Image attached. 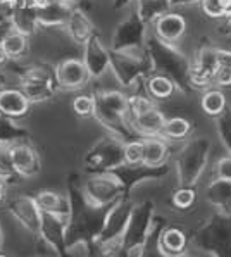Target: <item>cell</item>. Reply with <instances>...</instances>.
Masks as SVG:
<instances>
[{"label": "cell", "instance_id": "cell-10", "mask_svg": "<svg viewBox=\"0 0 231 257\" xmlns=\"http://www.w3.org/2000/svg\"><path fill=\"white\" fill-rule=\"evenodd\" d=\"M30 98L21 88H2L0 92V114L7 117H23L30 110Z\"/></svg>", "mask_w": 231, "mask_h": 257}, {"label": "cell", "instance_id": "cell-3", "mask_svg": "<svg viewBox=\"0 0 231 257\" xmlns=\"http://www.w3.org/2000/svg\"><path fill=\"white\" fill-rule=\"evenodd\" d=\"M67 230H69L67 219L50 214V212H43L37 236L43 243V247L49 248L52 254L57 257H69L67 254Z\"/></svg>", "mask_w": 231, "mask_h": 257}, {"label": "cell", "instance_id": "cell-34", "mask_svg": "<svg viewBox=\"0 0 231 257\" xmlns=\"http://www.w3.org/2000/svg\"><path fill=\"white\" fill-rule=\"evenodd\" d=\"M64 2L71 4V6H74V2H78V0H64Z\"/></svg>", "mask_w": 231, "mask_h": 257}, {"label": "cell", "instance_id": "cell-14", "mask_svg": "<svg viewBox=\"0 0 231 257\" xmlns=\"http://www.w3.org/2000/svg\"><path fill=\"white\" fill-rule=\"evenodd\" d=\"M186 30V19L180 14H164L155 21V33L164 42H176Z\"/></svg>", "mask_w": 231, "mask_h": 257}, {"label": "cell", "instance_id": "cell-36", "mask_svg": "<svg viewBox=\"0 0 231 257\" xmlns=\"http://www.w3.org/2000/svg\"><path fill=\"white\" fill-rule=\"evenodd\" d=\"M0 257H11V255H7V254H4V252H0Z\"/></svg>", "mask_w": 231, "mask_h": 257}, {"label": "cell", "instance_id": "cell-31", "mask_svg": "<svg viewBox=\"0 0 231 257\" xmlns=\"http://www.w3.org/2000/svg\"><path fill=\"white\" fill-rule=\"evenodd\" d=\"M4 247V230H2V224H0V252H2Z\"/></svg>", "mask_w": 231, "mask_h": 257}, {"label": "cell", "instance_id": "cell-22", "mask_svg": "<svg viewBox=\"0 0 231 257\" xmlns=\"http://www.w3.org/2000/svg\"><path fill=\"white\" fill-rule=\"evenodd\" d=\"M190 121L185 117H171L166 119L164 130H162V135H166L167 138H173V140H180L185 138L190 133Z\"/></svg>", "mask_w": 231, "mask_h": 257}, {"label": "cell", "instance_id": "cell-32", "mask_svg": "<svg viewBox=\"0 0 231 257\" xmlns=\"http://www.w3.org/2000/svg\"><path fill=\"white\" fill-rule=\"evenodd\" d=\"M174 4H190V2H197V0H173Z\"/></svg>", "mask_w": 231, "mask_h": 257}, {"label": "cell", "instance_id": "cell-17", "mask_svg": "<svg viewBox=\"0 0 231 257\" xmlns=\"http://www.w3.org/2000/svg\"><path fill=\"white\" fill-rule=\"evenodd\" d=\"M28 38H30L28 35L21 33V31H18V30L9 31V33L4 37L0 45L4 47L9 61H18V59H21L23 55L28 52V45H30Z\"/></svg>", "mask_w": 231, "mask_h": 257}, {"label": "cell", "instance_id": "cell-12", "mask_svg": "<svg viewBox=\"0 0 231 257\" xmlns=\"http://www.w3.org/2000/svg\"><path fill=\"white\" fill-rule=\"evenodd\" d=\"M64 28L67 35L71 37V40L78 43V45H85L93 37V25H91L90 18L83 11H79L78 7H73Z\"/></svg>", "mask_w": 231, "mask_h": 257}, {"label": "cell", "instance_id": "cell-4", "mask_svg": "<svg viewBox=\"0 0 231 257\" xmlns=\"http://www.w3.org/2000/svg\"><path fill=\"white\" fill-rule=\"evenodd\" d=\"M7 211L11 212V216L25 228L26 231L37 235L42 224V209L38 207L35 197L26 195V193H18V195L11 197L7 200Z\"/></svg>", "mask_w": 231, "mask_h": 257}, {"label": "cell", "instance_id": "cell-2", "mask_svg": "<svg viewBox=\"0 0 231 257\" xmlns=\"http://www.w3.org/2000/svg\"><path fill=\"white\" fill-rule=\"evenodd\" d=\"M19 83L31 104L49 100L59 88L57 80H55V71L49 73L43 66H31L30 69H26L19 76Z\"/></svg>", "mask_w": 231, "mask_h": 257}, {"label": "cell", "instance_id": "cell-5", "mask_svg": "<svg viewBox=\"0 0 231 257\" xmlns=\"http://www.w3.org/2000/svg\"><path fill=\"white\" fill-rule=\"evenodd\" d=\"M131 214H133V209H131L130 204H126L125 200H116V202L105 211L100 233H98V236H97V242L123 238V235H125L126 228H128V224H130Z\"/></svg>", "mask_w": 231, "mask_h": 257}, {"label": "cell", "instance_id": "cell-13", "mask_svg": "<svg viewBox=\"0 0 231 257\" xmlns=\"http://www.w3.org/2000/svg\"><path fill=\"white\" fill-rule=\"evenodd\" d=\"M74 6L67 2L61 4H49L38 9V25L40 28H59L66 26L67 19L71 16Z\"/></svg>", "mask_w": 231, "mask_h": 257}, {"label": "cell", "instance_id": "cell-23", "mask_svg": "<svg viewBox=\"0 0 231 257\" xmlns=\"http://www.w3.org/2000/svg\"><path fill=\"white\" fill-rule=\"evenodd\" d=\"M149 93L152 95L154 98L164 100V98H169L171 95L174 93V85H173V81L166 76H154L152 80L149 81Z\"/></svg>", "mask_w": 231, "mask_h": 257}, {"label": "cell", "instance_id": "cell-28", "mask_svg": "<svg viewBox=\"0 0 231 257\" xmlns=\"http://www.w3.org/2000/svg\"><path fill=\"white\" fill-rule=\"evenodd\" d=\"M195 200V192L192 188H181L174 193L173 197V204L176 205L178 209H188L190 205L193 204Z\"/></svg>", "mask_w": 231, "mask_h": 257}, {"label": "cell", "instance_id": "cell-16", "mask_svg": "<svg viewBox=\"0 0 231 257\" xmlns=\"http://www.w3.org/2000/svg\"><path fill=\"white\" fill-rule=\"evenodd\" d=\"M167 157V145L159 137H147L143 140V166L159 168Z\"/></svg>", "mask_w": 231, "mask_h": 257}, {"label": "cell", "instance_id": "cell-1", "mask_svg": "<svg viewBox=\"0 0 231 257\" xmlns=\"http://www.w3.org/2000/svg\"><path fill=\"white\" fill-rule=\"evenodd\" d=\"M123 185L116 178L114 173H100L93 175L83 183V193L91 207L95 209H107L116 200H119Z\"/></svg>", "mask_w": 231, "mask_h": 257}, {"label": "cell", "instance_id": "cell-26", "mask_svg": "<svg viewBox=\"0 0 231 257\" xmlns=\"http://www.w3.org/2000/svg\"><path fill=\"white\" fill-rule=\"evenodd\" d=\"M154 102L149 97H143V95H135V97H128V114L131 119L137 116H142L147 110L154 109Z\"/></svg>", "mask_w": 231, "mask_h": 257}, {"label": "cell", "instance_id": "cell-15", "mask_svg": "<svg viewBox=\"0 0 231 257\" xmlns=\"http://www.w3.org/2000/svg\"><path fill=\"white\" fill-rule=\"evenodd\" d=\"M133 126L145 137H157L159 133H162L166 124V116L161 112L157 107L147 110L142 116H137L131 119Z\"/></svg>", "mask_w": 231, "mask_h": 257}, {"label": "cell", "instance_id": "cell-33", "mask_svg": "<svg viewBox=\"0 0 231 257\" xmlns=\"http://www.w3.org/2000/svg\"><path fill=\"white\" fill-rule=\"evenodd\" d=\"M64 2V0H45V6H49V4H61Z\"/></svg>", "mask_w": 231, "mask_h": 257}, {"label": "cell", "instance_id": "cell-29", "mask_svg": "<svg viewBox=\"0 0 231 257\" xmlns=\"http://www.w3.org/2000/svg\"><path fill=\"white\" fill-rule=\"evenodd\" d=\"M6 193H7V185L4 181H0V204L6 202Z\"/></svg>", "mask_w": 231, "mask_h": 257}, {"label": "cell", "instance_id": "cell-11", "mask_svg": "<svg viewBox=\"0 0 231 257\" xmlns=\"http://www.w3.org/2000/svg\"><path fill=\"white\" fill-rule=\"evenodd\" d=\"M42 212L61 216L64 219H71V202L67 193H59L55 190H40L37 195H33Z\"/></svg>", "mask_w": 231, "mask_h": 257}, {"label": "cell", "instance_id": "cell-6", "mask_svg": "<svg viewBox=\"0 0 231 257\" xmlns=\"http://www.w3.org/2000/svg\"><path fill=\"white\" fill-rule=\"evenodd\" d=\"M119 164H125L123 149L119 150L118 145L109 140L98 142L85 156V168L90 173H95V175L107 173L109 169H112Z\"/></svg>", "mask_w": 231, "mask_h": 257}, {"label": "cell", "instance_id": "cell-19", "mask_svg": "<svg viewBox=\"0 0 231 257\" xmlns=\"http://www.w3.org/2000/svg\"><path fill=\"white\" fill-rule=\"evenodd\" d=\"M186 245V238L185 233L176 230V228H171V230H166L159 238V248H161L162 254L166 255H178L183 254Z\"/></svg>", "mask_w": 231, "mask_h": 257}, {"label": "cell", "instance_id": "cell-20", "mask_svg": "<svg viewBox=\"0 0 231 257\" xmlns=\"http://www.w3.org/2000/svg\"><path fill=\"white\" fill-rule=\"evenodd\" d=\"M202 109L205 110V114L209 116H219L226 107V97L219 90H209L207 93L202 95Z\"/></svg>", "mask_w": 231, "mask_h": 257}, {"label": "cell", "instance_id": "cell-7", "mask_svg": "<svg viewBox=\"0 0 231 257\" xmlns=\"http://www.w3.org/2000/svg\"><path fill=\"white\" fill-rule=\"evenodd\" d=\"M95 116L102 124L116 126L128 114V97L118 92H105L95 97Z\"/></svg>", "mask_w": 231, "mask_h": 257}, {"label": "cell", "instance_id": "cell-21", "mask_svg": "<svg viewBox=\"0 0 231 257\" xmlns=\"http://www.w3.org/2000/svg\"><path fill=\"white\" fill-rule=\"evenodd\" d=\"M11 147L13 145L0 144V181L9 183L13 180H18V173L14 169L13 164V154H11Z\"/></svg>", "mask_w": 231, "mask_h": 257}, {"label": "cell", "instance_id": "cell-24", "mask_svg": "<svg viewBox=\"0 0 231 257\" xmlns=\"http://www.w3.org/2000/svg\"><path fill=\"white\" fill-rule=\"evenodd\" d=\"M123 157L126 166H142L143 164V140L128 142L123 147Z\"/></svg>", "mask_w": 231, "mask_h": 257}, {"label": "cell", "instance_id": "cell-9", "mask_svg": "<svg viewBox=\"0 0 231 257\" xmlns=\"http://www.w3.org/2000/svg\"><path fill=\"white\" fill-rule=\"evenodd\" d=\"M11 154H13V164L19 178L23 180H30L40 175L42 171V159H40L38 152L26 142L16 144L11 147Z\"/></svg>", "mask_w": 231, "mask_h": 257}, {"label": "cell", "instance_id": "cell-37", "mask_svg": "<svg viewBox=\"0 0 231 257\" xmlns=\"http://www.w3.org/2000/svg\"><path fill=\"white\" fill-rule=\"evenodd\" d=\"M2 88H4V86H2V81H0V92H2Z\"/></svg>", "mask_w": 231, "mask_h": 257}, {"label": "cell", "instance_id": "cell-25", "mask_svg": "<svg viewBox=\"0 0 231 257\" xmlns=\"http://www.w3.org/2000/svg\"><path fill=\"white\" fill-rule=\"evenodd\" d=\"M95 97L93 95H78L73 100L71 107H73L74 114L79 117H90L95 116Z\"/></svg>", "mask_w": 231, "mask_h": 257}, {"label": "cell", "instance_id": "cell-30", "mask_svg": "<svg viewBox=\"0 0 231 257\" xmlns=\"http://www.w3.org/2000/svg\"><path fill=\"white\" fill-rule=\"evenodd\" d=\"M7 61H9V57H7L6 50H4V47L0 45V68H2L4 64H7Z\"/></svg>", "mask_w": 231, "mask_h": 257}, {"label": "cell", "instance_id": "cell-35", "mask_svg": "<svg viewBox=\"0 0 231 257\" xmlns=\"http://www.w3.org/2000/svg\"><path fill=\"white\" fill-rule=\"evenodd\" d=\"M173 257H188V255H185V254H178V255H173Z\"/></svg>", "mask_w": 231, "mask_h": 257}, {"label": "cell", "instance_id": "cell-18", "mask_svg": "<svg viewBox=\"0 0 231 257\" xmlns=\"http://www.w3.org/2000/svg\"><path fill=\"white\" fill-rule=\"evenodd\" d=\"M28 138V132L23 126H19L13 117H7L0 114V144L16 145L21 144Z\"/></svg>", "mask_w": 231, "mask_h": 257}, {"label": "cell", "instance_id": "cell-39", "mask_svg": "<svg viewBox=\"0 0 231 257\" xmlns=\"http://www.w3.org/2000/svg\"><path fill=\"white\" fill-rule=\"evenodd\" d=\"M229 55H231V52H229Z\"/></svg>", "mask_w": 231, "mask_h": 257}, {"label": "cell", "instance_id": "cell-8", "mask_svg": "<svg viewBox=\"0 0 231 257\" xmlns=\"http://www.w3.org/2000/svg\"><path fill=\"white\" fill-rule=\"evenodd\" d=\"M55 80L59 88L62 90H78L86 85L90 80V73L86 69L85 62L79 59H64L55 66Z\"/></svg>", "mask_w": 231, "mask_h": 257}, {"label": "cell", "instance_id": "cell-27", "mask_svg": "<svg viewBox=\"0 0 231 257\" xmlns=\"http://www.w3.org/2000/svg\"><path fill=\"white\" fill-rule=\"evenodd\" d=\"M231 0H202V9L210 18H221L228 13Z\"/></svg>", "mask_w": 231, "mask_h": 257}, {"label": "cell", "instance_id": "cell-38", "mask_svg": "<svg viewBox=\"0 0 231 257\" xmlns=\"http://www.w3.org/2000/svg\"><path fill=\"white\" fill-rule=\"evenodd\" d=\"M35 257H45V255H35Z\"/></svg>", "mask_w": 231, "mask_h": 257}]
</instances>
